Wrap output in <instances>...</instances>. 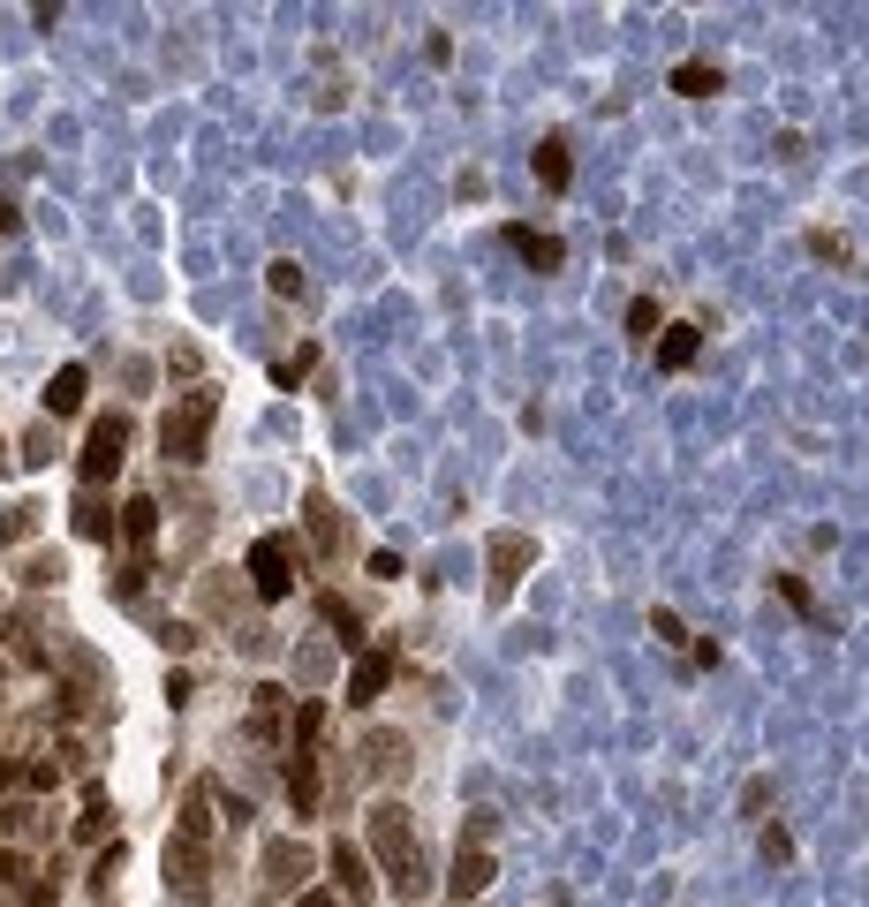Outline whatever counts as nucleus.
<instances>
[{"mask_svg": "<svg viewBox=\"0 0 869 907\" xmlns=\"http://www.w3.org/2000/svg\"><path fill=\"white\" fill-rule=\"evenodd\" d=\"M371 847H378V862H386V877H393V892L401 900H424V855H416V832H409V809H371Z\"/></svg>", "mask_w": 869, "mask_h": 907, "instance_id": "nucleus-1", "label": "nucleus"}, {"mask_svg": "<svg viewBox=\"0 0 869 907\" xmlns=\"http://www.w3.org/2000/svg\"><path fill=\"white\" fill-rule=\"evenodd\" d=\"M212 416H220V394H182V401L167 409V424H159V446H167L174 462H197V454H205Z\"/></svg>", "mask_w": 869, "mask_h": 907, "instance_id": "nucleus-2", "label": "nucleus"}, {"mask_svg": "<svg viewBox=\"0 0 869 907\" xmlns=\"http://www.w3.org/2000/svg\"><path fill=\"white\" fill-rule=\"evenodd\" d=\"M295 575H303V552H295L288 537H257V545H250V590H257L265 605L288 598Z\"/></svg>", "mask_w": 869, "mask_h": 907, "instance_id": "nucleus-3", "label": "nucleus"}, {"mask_svg": "<svg viewBox=\"0 0 869 907\" xmlns=\"http://www.w3.org/2000/svg\"><path fill=\"white\" fill-rule=\"evenodd\" d=\"M288 802H295V817H318V802H325V787H318V741H295V749H288Z\"/></svg>", "mask_w": 869, "mask_h": 907, "instance_id": "nucleus-4", "label": "nucleus"}, {"mask_svg": "<svg viewBox=\"0 0 869 907\" xmlns=\"http://www.w3.org/2000/svg\"><path fill=\"white\" fill-rule=\"evenodd\" d=\"M121 446H129V416H106V424L84 439V477H91V484L121 469Z\"/></svg>", "mask_w": 869, "mask_h": 907, "instance_id": "nucleus-5", "label": "nucleus"}, {"mask_svg": "<svg viewBox=\"0 0 869 907\" xmlns=\"http://www.w3.org/2000/svg\"><path fill=\"white\" fill-rule=\"evenodd\" d=\"M167 877H174V892H182V900H205V839L174 832V847H167Z\"/></svg>", "mask_w": 869, "mask_h": 907, "instance_id": "nucleus-6", "label": "nucleus"}, {"mask_svg": "<svg viewBox=\"0 0 869 907\" xmlns=\"http://www.w3.org/2000/svg\"><path fill=\"white\" fill-rule=\"evenodd\" d=\"M484 552H492V598H507L514 575L529 567V537L522 530H492V545H484Z\"/></svg>", "mask_w": 869, "mask_h": 907, "instance_id": "nucleus-7", "label": "nucleus"}, {"mask_svg": "<svg viewBox=\"0 0 869 907\" xmlns=\"http://www.w3.org/2000/svg\"><path fill=\"white\" fill-rule=\"evenodd\" d=\"M484 885H492V847H461V855H454V877H446V892L469 907Z\"/></svg>", "mask_w": 869, "mask_h": 907, "instance_id": "nucleus-8", "label": "nucleus"}, {"mask_svg": "<svg viewBox=\"0 0 869 907\" xmlns=\"http://www.w3.org/2000/svg\"><path fill=\"white\" fill-rule=\"evenodd\" d=\"M386 681H393V651H363L356 673H348V703H378Z\"/></svg>", "mask_w": 869, "mask_h": 907, "instance_id": "nucleus-9", "label": "nucleus"}, {"mask_svg": "<svg viewBox=\"0 0 869 907\" xmlns=\"http://www.w3.org/2000/svg\"><path fill=\"white\" fill-rule=\"evenodd\" d=\"M507 242L529 257V265H537V273H560V257H567L560 235H537V227H507Z\"/></svg>", "mask_w": 869, "mask_h": 907, "instance_id": "nucleus-10", "label": "nucleus"}, {"mask_svg": "<svg viewBox=\"0 0 869 907\" xmlns=\"http://www.w3.org/2000/svg\"><path fill=\"white\" fill-rule=\"evenodd\" d=\"M696 348H703L696 326H665V333H658V371H688V363H696Z\"/></svg>", "mask_w": 869, "mask_h": 907, "instance_id": "nucleus-11", "label": "nucleus"}, {"mask_svg": "<svg viewBox=\"0 0 869 907\" xmlns=\"http://www.w3.org/2000/svg\"><path fill=\"white\" fill-rule=\"evenodd\" d=\"M333 877H341V892H348V907L363 900V892H371V862H363V847H333Z\"/></svg>", "mask_w": 869, "mask_h": 907, "instance_id": "nucleus-12", "label": "nucleus"}, {"mask_svg": "<svg viewBox=\"0 0 869 907\" xmlns=\"http://www.w3.org/2000/svg\"><path fill=\"white\" fill-rule=\"evenodd\" d=\"M121 530H129L137 567H144V552H152V537H159V507H152V499H129V507H121Z\"/></svg>", "mask_w": 869, "mask_h": 907, "instance_id": "nucleus-13", "label": "nucleus"}, {"mask_svg": "<svg viewBox=\"0 0 869 907\" xmlns=\"http://www.w3.org/2000/svg\"><path fill=\"white\" fill-rule=\"evenodd\" d=\"M537 182H545V189H567V182H575V159H567V137H545V144H537Z\"/></svg>", "mask_w": 869, "mask_h": 907, "instance_id": "nucleus-14", "label": "nucleus"}, {"mask_svg": "<svg viewBox=\"0 0 869 907\" xmlns=\"http://www.w3.org/2000/svg\"><path fill=\"white\" fill-rule=\"evenodd\" d=\"M265 877H273L280 892H295L310 877V855H303V847H273V855H265Z\"/></svg>", "mask_w": 869, "mask_h": 907, "instance_id": "nucleus-15", "label": "nucleus"}, {"mask_svg": "<svg viewBox=\"0 0 869 907\" xmlns=\"http://www.w3.org/2000/svg\"><path fill=\"white\" fill-rule=\"evenodd\" d=\"M303 514H310V537H318V552L333 560V552H341V522H333V499L310 492V507H303Z\"/></svg>", "mask_w": 869, "mask_h": 907, "instance_id": "nucleus-16", "label": "nucleus"}, {"mask_svg": "<svg viewBox=\"0 0 869 907\" xmlns=\"http://www.w3.org/2000/svg\"><path fill=\"white\" fill-rule=\"evenodd\" d=\"M46 409H53V416H76V409H84V371H53Z\"/></svg>", "mask_w": 869, "mask_h": 907, "instance_id": "nucleus-17", "label": "nucleus"}, {"mask_svg": "<svg viewBox=\"0 0 869 907\" xmlns=\"http://www.w3.org/2000/svg\"><path fill=\"white\" fill-rule=\"evenodd\" d=\"M673 91H681V99H711L718 69H711V61H681V69H673Z\"/></svg>", "mask_w": 869, "mask_h": 907, "instance_id": "nucleus-18", "label": "nucleus"}, {"mask_svg": "<svg viewBox=\"0 0 869 907\" xmlns=\"http://www.w3.org/2000/svg\"><path fill=\"white\" fill-rule=\"evenodd\" d=\"M628 333H635V341H643V348H650V341H658V333H665V318H658V303H650V295H635V303H628Z\"/></svg>", "mask_w": 869, "mask_h": 907, "instance_id": "nucleus-19", "label": "nucleus"}, {"mask_svg": "<svg viewBox=\"0 0 869 907\" xmlns=\"http://www.w3.org/2000/svg\"><path fill=\"white\" fill-rule=\"evenodd\" d=\"M76 537H91V545H106V537H114V514H106L99 499H84V507H76Z\"/></svg>", "mask_w": 869, "mask_h": 907, "instance_id": "nucleus-20", "label": "nucleus"}, {"mask_svg": "<svg viewBox=\"0 0 869 907\" xmlns=\"http://www.w3.org/2000/svg\"><path fill=\"white\" fill-rule=\"evenodd\" d=\"M325 620H333V635H341V643H363V635H356V628H363V620H356V613H348V605H341V598H333V590H325Z\"/></svg>", "mask_w": 869, "mask_h": 907, "instance_id": "nucleus-21", "label": "nucleus"}, {"mask_svg": "<svg viewBox=\"0 0 869 907\" xmlns=\"http://www.w3.org/2000/svg\"><path fill=\"white\" fill-rule=\"evenodd\" d=\"M371 771H401V734H378L371 741Z\"/></svg>", "mask_w": 869, "mask_h": 907, "instance_id": "nucleus-22", "label": "nucleus"}, {"mask_svg": "<svg viewBox=\"0 0 869 907\" xmlns=\"http://www.w3.org/2000/svg\"><path fill=\"white\" fill-rule=\"evenodd\" d=\"M779 590H786V605H794V613H817V598H809V582H801V575H779Z\"/></svg>", "mask_w": 869, "mask_h": 907, "instance_id": "nucleus-23", "label": "nucleus"}, {"mask_svg": "<svg viewBox=\"0 0 869 907\" xmlns=\"http://www.w3.org/2000/svg\"><path fill=\"white\" fill-rule=\"evenodd\" d=\"M650 628H658V643H688V628H681V613H665V605H658V613H650Z\"/></svg>", "mask_w": 869, "mask_h": 907, "instance_id": "nucleus-24", "label": "nucleus"}, {"mask_svg": "<svg viewBox=\"0 0 869 907\" xmlns=\"http://www.w3.org/2000/svg\"><path fill=\"white\" fill-rule=\"evenodd\" d=\"M273 295H303V265H288V257H280V265H273Z\"/></svg>", "mask_w": 869, "mask_h": 907, "instance_id": "nucleus-25", "label": "nucleus"}, {"mask_svg": "<svg viewBox=\"0 0 869 907\" xmlns=\"http://www.w3.org/2000/svg\"><path fill=\"white\" fill-rule=\"evenodd\" d=\"M809 250H817V257H832V265H847V257H854L847 242H839V235H824V227H817V235H809Z\"/></svg>", "mask_w": 869, "mask_h": 907, "instance_id": "nucleus-26", "label": "nucleus"}, {"mask_svg": "<svg viewBox=\"0 0 869 907\" xmlns=\"http://www.w3.org/2000/svg\"><path fill=\"white\" fill-rule=\"evenodd\" d=\"M159 643H167V651H189V643H197V628H189V620H167V628H159Z\"/></svg>", "mask_w": 869, "mask_h": 907, "instance_id": "nucleus-27", "label": "nucleus"}, {"mask_svg": "<svg viewBox=\"0 0 869 907\" xmlns=\"http://www.w3.org/2000/svg\"><path fill=\"white\" fill-rule=\"evenodd\" d=\"M310 356H318V348H295V356H288V363H280V371H273V378H280V386H295V378H303V371H310Z\"/></svg>", "mask_w": 869, "mask_h": 907, "instance_id": "nucleus-28", "label": "nucleus"}, {"mask_svg": "<svg viewBox=\"0 0 869 907\" xmlns=\"http://www.w3.org/2000/svg\"><path fill=\"white\" fill-rule=\"evenodd\" d=\"M786 855H794V839H786L779 824H771V832H764V862H786Z\"/></svg>", "mask_w": 869, "mask_h": 907, "instance_id": "nucleus-29", "label": "nucleus"}, {"mask_svg": "<svg viewBox=\"0 0 869 907\" xmlns=\"http://www.w3.org/2000/svg\"><path fill=\"white\" fill-rule=\"evenodd\" d=\"M303 907H341V900H333V892H303Z\"/></svg>", "mask_w": 869, "mask_h": 907, "instance_id": "nucleus-30", "label": "nucleus"}]
</instances>
